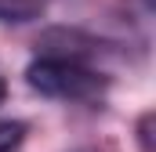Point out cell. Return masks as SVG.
<instances>
[{
	"label": "cell",
	"mask_w": 156,
	"mask_h": 152,
	"mask_svg": "<svg viewBox=\"0 0 156 152\" xmlns=\"http://www.w3.org/2000/svg\"><path fill=\"white\" fill-rule=\"evenodd\" d=\"M153 123H156L153 112H142V116H138V149H142V152H156V145H153Z\"/></svg>",
	"instance_id": "4"
},
{
	"label": "cell",
	"mask_w": 156,
	"mask_h": 152,
	"mask_svg": "<svg viewBox=\"0 0 156 152\" xmlns=\"http://www.w3.org/2000/svg\"><path fill=\"white\" fill-rule=\"evenodd\" d=\"M4 98H7V80L0 76V105H4Z\"/></svg>",
	"instance_id": "5"
},
{
	"label": "cell",
	"mask_w": 156,
	"mask_h": 152,
	"mask_svg": "<svg viewBox=\"0 0 156 152\" xmlns=\"http://www.w3.org/2000/svg\"><path fill=\"white\" fill-rule=\"evenodd\" d=\"M26 83L44 94V98H55V102H102L105 91H109V76L91 69L87 62H69V58H44L29 62L26 69Z\"/></svg>",
	"instance_id": "1"
},
{
	"label": "cell",
	"mask_w": 156,
	"mask_h": 152,
	"mask_svg": "<svg viewBox=\"0 0 156 152\" xmlns=\"http://www.w3.org/2000/svg\"><path fill=\"white\" fill-rule=\"evenodd\" d=\"M51 0H0V22L4 26H22V22H33L47 11Z\"/></svg>",
	"instance_id": "2"
},
{
	"label": "cell",
	"mask_w": 156,
	"mask_h": 152,
	"mask_svg": "<svg viewBox=\"0 0 156 152\" xmlns=\"http://www.w3.org/2000/svg\"><path fill=\"white\" fill-rule=\"evenodd\" d=\"M26 138V123L22 119H0V152H15Z\"/></svg>",
	"instance_id": "3"
}]
</instances>
